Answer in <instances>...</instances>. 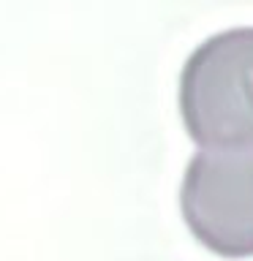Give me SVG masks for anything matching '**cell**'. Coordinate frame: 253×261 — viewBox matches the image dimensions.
<instances>
[{
    "instance_id": "cell-2",
    "label": "cell",
    "mask_w": 253,
    "mask_h": 261,
    "mask_svg": "<svg viewBox=\"0 0 253 261\" xmlns=\"http://www.w3.org/2000/svg\"><path fill=\"white\" fill-rule=\"evenodd\" d=\"M180 210L207 250L223 258L253 256V150L199 147L188 161Z\"/></svg>"
},
{
    "instance_id": "cell-1",
    "label": "cell",
    "mask_w": 253,
    "mask_h": 261,
    "mask_svg": "<svg viewBox=\"0 0 253 261\" xmlns=\"http://www.w3.org/2000/svg\"><path fill=\"white\" fill-rule=\"evenodd\" d=\"M180 114L199 147L253 150V28L215 33L188 55Z\"/></svg>"
}]
</instances>
